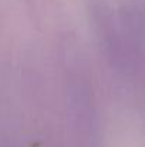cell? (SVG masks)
I'll list each match as a JSON object with an SVG mask.
<instances>
[{"label":"cell","instance_id":"obj_1","mask_svg":"<svg viewBox=\"0 0 145 147\" xmlns=\"http://www.w3.org/2000/svg\"><path fill=\"white\" fill-rule=\"evenodd\" d=\"M105 16L121 64L145 87V0H111Z\"/></svg>","mask_w":145,"mask_h":147}]
</instances>
